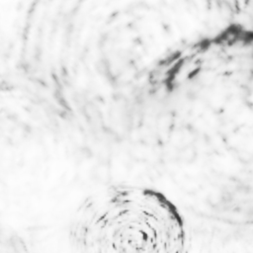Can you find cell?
<instances>
[{"label":"cell","instance_id":"cell-2","mask_svg":"<svg viewBox=\"0 0 253 253\" xmlns=\"http://www.w3.org/2000/svg\"><path fill=\"white\" fill-rule=\"evenodd\" d=\"M0 253H37L15 228L0 221Z\"/></svg>","mask_w":253,"mask_h":253},{"label":"cell","instance_id":"cell-1","mask_svg":"<svg viewBox=\"0 0 253 253\" xmlns=\"http://www.w3.org/2000/svg\"><path fill=\"white\" fill-rule=\"evenodd\" d=\"M70 253H189L186 221L161 192L119 184L88 196L68 230Z\"/></svg>","mask_w":253,"mask_h":253}]
</instances>
